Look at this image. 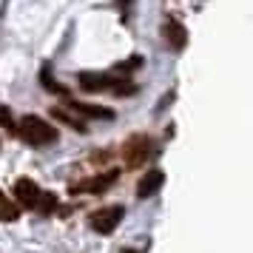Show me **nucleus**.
Listing matches in <instances>:
<instances>
[{"label":"nucleus","instance_id":"1","mask_svg":"<svg viewBox=\"0 0 253 253\" xmlns=\"http://www.w3.org/2000/svg\"><path fill=\"white\" fill-rule=\"evenodd\" d=\"M17 134H20V139L23 142H29V145H51L54 139H57V131H54V126H48L43 117H35L29 114L20 120V126H17Z\"/></svg>","mask_w":253,"mask_h":253},{"label":"nucleus","instance_id":"2","mask_svg":"<svg viewBox=\"0 0 253 253\" xmlns=\"http://www.w3.org/2000/svg\"><path fill=\"white\" fill-rule=\"evenodd\" d=\"M151 154H154V145H151V139L142 137V134L131 137L126 145H123V160H126L128 168H142V165L151 160Z\"/></svg>","mask_w":253,"mask_h":253},{"label":"nucleus","instance_id":"3","mask_svg":"<svg viewBox=\"0 0 253 253\" xmlns=\"http://www.w3.org/2000/svg\"><path fill=\"white\" fill-rule=\"evenodd\" d=\"M120 222H123V205H108L91 213V228L97 233H114Z\"/></svg>","mask_w":253,"mask_h":253},{"label":"nucleus","instance_id":"4","mask_svg":"<svg viewBox=\"0 0 253 253\" xmlns=\"http://www.w3.org/2000/svg\"><path fill=\"white\" fill-rule=\"evenodd\" d=\"M40 194H43L40 185H37L35 179H29V176H20V179L14 182V196H17V202L23 208H35Z\"/></svg>","mask_w":253,"mask_h":253},{"label":"nucleus","instance_id":"5","mask_svg":"<svg viewBox=\"0 0 253 253\" xmlns=\"http://www.w3.org/2000/svg\"><path fill=\"white\" fill-rule=\"evenodd\" d=\"M162 182H165V173L162 171H145V176L139 179V185H137V196L139 199H148V196H154L157 191L162 188Z\"/></svg>","mask_w":253,"mask_h":253},{"label":"nucleus","instance_id":"6","mask_svg":"<svg viewBox=\"0 0 253 253\" xmlns=\"http://www.w3.org/2000/svg\"><path fill=\"white\" fill-rule=\"evenodd\" d=\"M162 35H165V40H168L173 48H185V43H188V32H185V26L179 23L176 17H168V20H165Z\"/></svg>","mask_w":253,"mask_h":253},{"label":"nucleus","instance_id":"7","mask_svg":"<svg viewBox=\"0 0 253 253\" xmlns=\"http://www.w3.org/2000/svg\"><path fill=\"white\" fill-rule=\"evenodd\" d=\"M77 83H80V88H85V91H100V88H111L114 85V77L100 74V71H83L80 77H77Z\"/></svg>","mask_w":253,"mask_h":253},{"label":"nucleus","instance_id":"8","mask_svg":"<svg viewBox=\"0 0 253 253\" xmlns=\"http://www.w3.org/2000/svg\"><path fill=\"white\" fill-rule=\"evenodd\" d=\"M71 111H77L83 117H91V120H114V111L105 108V105H94V103H83V100H71Z\"/></svg>","mask_w":253,"mask_h":253},{"label":"nucleus","instance_id":"9","mask_svg":"<svg viewBox=\"0 0 253 253\" xmlns=\"http://www.w3.org/2000/svg\"><path fill=\"white\" fill-rule=\"evenodd\" d=\"M117 182V171H108L103 173V176H94V179H85V182L80 185H74V194L77 191H85V194H103L108 185H114Z\"/></svg>","mask_w":253,"mask_h":253},{"label":"nucleus","instance_id":"10","mask_svg":"<svg viewBox=\"0 0 253 253\" xmlns=\"http://www.w3.org/2000/svg\"><path fill=\"white\" fill-rule=\"evenodd\" d=\"M51 117H54V120H60V123H66V126L74 128V131H85V123H83V120H77V117H71L69 111H63V108H51Z\"/></svg>","mask_w":253,"mask_h":253},{"label":"nucleus","instance_id":"11","mask_svg":"<svg viewBox=\"0 0 253 253\" xmlns=\"http://www.w3.org/2000/svg\"><path fill=\"white\" fill-rule=\"evenodd\" d=\"M17 219V205L9 202V196L0 191V222H14Z\"/></svg>","mask_w":253,"mask_h":253},{"label":"nucleus","instance_id":"12","mask_svg":"<svg viewBox=\"0 0 253 253\" xmlns=\"http://www.w3.org/2000/svg\"><path fill=\"white\" fill-rule=\"evenodd\" d=\"M35 208L40 211V213H51V211L57 208V196L54 194H40V199H37Z\"/></svg>","mask_w":253,"mask_h":253},{"label":"nucleus","instance_id":"13","mask_svg":"<svg viewBox=\"0 0 253 253\" xmlns=\"http://www.w3.org/2000/svg\"><path fill=\"white\" fill-rule=\"evenodd\" d=\"M139 66H142V57H131V60H126V63H117L114 71L117 74H128L131 69H139Z\"/></svg>","mask_w":253,"mask_h":253},{"label":"nucleus","instance_id":"14","mask_svg":"<svg viewBox=\"0 0 253 253\" xmlns=\"http://www.w3.org/2000/svg\"><path fill=\"white\" fill-rule=\"evenodd\" d=\"M0 126H3V128H9V131H12V128H14L12 111H9V108H6V105H0Z\"/></svg>","mask_w":253,"mask_h":253},{"label":"nucleus","instance_id":"15","mask_svg":"<svg viewBox=\"0 0 253 253\" xmlns=\"http://www.w3.org/2000/svg\"><path fill=\"white\" fill-rule=\"evenodd\" d=\"M123 253H134V251H123Z\"/></svg>","mask_w":253,"mask_h":253}]
</instances>
